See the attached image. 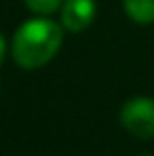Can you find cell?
<instances>
[{"mask_svg":"<svg viewBox=\"0 0 154 156\" xmlns=\"http://www.w3.org/2000/svg\"><path fill=\"white\" fill-rule=\"evenodd\" d=\"M144 156H150V154H144Z\"/></svg>","mask_w":154,"mask_h":156,"instance_id":"52a82bcc","label":"cell"},{"mask_svg":"<svg viewBox=\"0 0 154 156\" xmlns=\"http://www.w3.org/2000/svg\"><path fill=\"white\" fill-rule=\"evenodd\" d=\"M4 57H6V40H4V36L0 34V66H2Z\"/></svg>","mask_w":154,"mask_h":156,"instance_id":"8992f818","label":"cell"},{"mask_svg":"<svg viewBox=\"0 0 154 156\" xmlns=\"http://www.w3.org/2000/svg\"><path fill=\"white\" fill-rule=\"evenodd\" d=\"M120 125L137 139H154V99L133 97L120 110Z\"/></svg>","mask_w":154,"mask_h":156,"instance_id":"7a4b0ae2","label":"cell"},{"mask_svg":"<svg viewBox=\"0 0 154 156\" xmlns=\"http://www.w3.org/2000/svg\"><path fill=\"white\" fill-rule=\"evenodd\" d=\"M97 15L95 0H63L61 4V26L68 32H82L93 23Z\"/></svg>","mask_w":154,"mask_h":156,"instance_id":"3957f363","label":"cell"},{"mask_svg":"<svg viewBox=\"0 0 154 156\" xmlns=\"http://www.w3.org/2000/svg\"><path fill=\"white\" fill-rule=\"evenodd\" d=\"M63 30L47 17H34L17 27L13 36V59L23 70H38L59 53Z\"/></svg>","mask_w":154,"mask_h":156,"instance_id":"6da1fadb","label":"cell"},{"mask_svg":"<svg viewBox=\"0 0 154 156\" xmlns=\"http://www.w3.org/2000/svg\"><path fill=\"white\" fill-rule=\"evenodd\" d=\"M125 13L139 26L154 23V0H125Z\"/></svg>","mask_w":154,"mask_h":156,"instance_id":"277c9868","label":"cell"},{"mask_svg":"<svg viewBox=\"0 0 154 156\" xmlns=\"http://www.w3.org/2000/svg\"><path fill=\"white\" fill-rule=\"evenodd\" d=\"M23 2L32 13L40 15V17H47L55 11H59L63 4V0H23Z\"/></svg>","mask_w":154,"mask_h":156,"instance_id":"5b68a950","label":"cell"}]
</instances>
